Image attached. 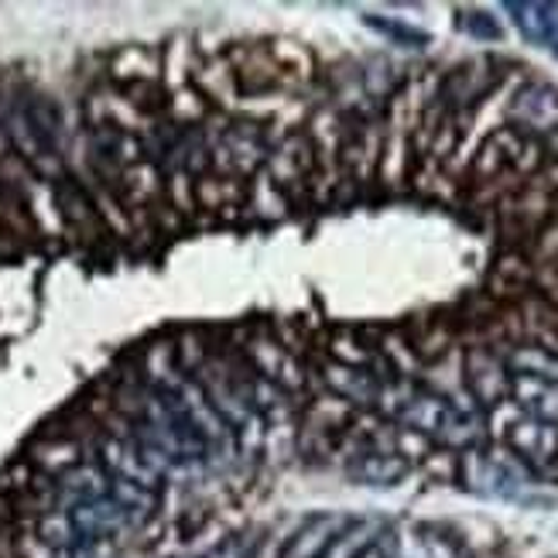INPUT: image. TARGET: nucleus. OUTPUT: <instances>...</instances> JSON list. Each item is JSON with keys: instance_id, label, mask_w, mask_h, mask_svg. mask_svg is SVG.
<instances>
[{"instance_id": "2eb2a0df", "label": "nucleus", "mask_w": 558, "mask_h": 558, "mask_svg": "<svg viewBox=\"0 0 558 558\" xmlns=\"http://www.w3.org/2000/svg\"><path fill=\"white\" fill-rule=\"evenodd\" d=\"M463 28H466L470 35H476V38H487V41L500 38V24H497L490 14H480V11H470V14L463 17Z\"/></svg>"}, {"instance_id": "4468645a", "label": "nucleus", "mask_w": 558, "mask_h": 558, "mask_svg": "<svg viewBox=\"0 0 558 558\" xmlns=\"http://www.w3.org/2000/svg\"><path fill=\"white\" fill-rule=\"evenodd\" d=\"M367 24H371V28H377V32H384V35L398 38V41H408V45H425L428 41L425 32H415V28H408V24H398V21H384V17H371L367 14Z\"/></svg>"}, {"instance_id": "6e6552de", "label": "nucleus", "mask_w": 558, "mask_h": 558, "mask_svg": "<svg viewBox=\"0 0 558 558\" xmlns=\"http://www.w3.org/2000/svg\"><path fill=\"white\" fill-rule=\"evenodd\" d=\"M511 395L518 398V408L524 411V415L558 428V384L511 377Z\"/></svg>"}, {"instance_id": "39448f33", "label": "nucleus", "mask_w": 558, "mask_h": 558, "mask_svg": "<svg viewBox=\"0 0 558 558\" xmlns=\"http://www.w3.org/2000/svg\"><path fill=\"white\" fill-rule=\"evenodd\" d=\"M466 384H470V395L483 408H497V404H504L507 395H511V374H507L504 360H497L490 350H473L470 353Z\"/></svg>"}, {"instance_id": "f03ea898", "label": "nucleus", "mask_w": 558, "mask_h": 558, "mask_svg": "<svg viewBox=\"0 0 558 558\" xmlns=\"http://www.w3.org/2000/svg\"><path fill=\"white\" fill-rule=\"evenodd\" d=\"M456 473L459 483L480 497H518L527 480V466L518 463L511 452H490L476 446L463 449Z\"/></svg>"}, {"instance_id": "dca6fc26", "label": "nucleus", "mask_w": 558, "mask_h": 558, "mask_svg": "<svg viewBox=\"0 0 558 558\" xmlns=\"http://www.w3.org/2000/svg\"><path fill=\"white\" fill-rule=\"evenodd\" d=\"M555 45H558V38H555Z\"/></svg>"}, {"instance_id": "9d476101", "label": "nucleus", "mask_w": 558, "mask_h": 558, "mask_svg": "<svg viewBox=\"0 0 558 558\" xmlns=\"http://www.w3.org/2000/svg\"><path fill=\"white\" fill-rule=\"evenodd\" d=\"M504 367L511 377H531V380H548L558 384V353L545 347H514L504 356Z\"/></svg>"}, {"instance_id": "ddd939ff", "label": "nucleus", "mask_w": 558, "mask_h": 558, "mask_svg": "<svg viewBox=\"0 0 558 558\" xmlns=\"http://www.w3.org/2000/svg\"><path fill=\"white\" fill-rule=\"evenodd\" d=\"M223 148L240 151L236 168H254V165H260V161H264V151H268V144H264V134H260L254 124H236V128H230V131H227Z\"/></svg>"}, {"instance_id": "1a4fd4ad", "label": "nucleus", "mask_w": 558, "mask_h": 558, "mask_svg": "<svg viewBox=\"0 0 558 558\" xmlns=\"http://www.w3.org/2000/svg\"><path fill=\"white\" fill-rule=\"evenodd\" d=\"M343 527H347V518H339V514H326V518L308 521V524L299 531V535L288 542L284 558H323L326 548L332 545V538H336Z\"/></svg>"}, {"instance_id": "20e7f679", "label": "nucleus", "mask_w": 558, "mask_h": 558, "mask_svg": "<svg viewBox=\"0 0 558 558\" xmlns=\"http://www.w3.org/2000/svg\"><path fill=\"white\" fill-rule=\"evenodd\" d=\"M511 117L518 120V131L551 134L558 128V89L548 83H527L511 104Z\"/></svg>"}, {"instance_id": "f8f14e48", "label": "nucleus", "mask_w": 558, "mask_h": 558, "mask_svg": "<svg viewBox=\"0 0 558 558\" xmlns=\"http://www.w3.org/2000/svg\"><path fill=\"white\" fill-rule=\"evenodd\" d=\"M384 535V524L380 521H347V527L339 531L332 538V545L326 548L323 558H360L367 548L377 545V538Z\"/></svg>"}, {"instance_id": "9b49d317", "label": "nucleus", "mask_w": 558, "mask_h": 558, "mask_svg": "<svg viewBox=\"0 0 558 558\" xmlns=\"http://www.w3.org/2000/svg\"><path fill=\"white\" fill-rule=\"evenodd\" d=\"M507 11L514 14L518 32L531 45H555L558 38V8L555 4H507Z\"/></svg>"}, {"instance_id": "7ed1b4c3", "label": "nucleus", "mask_w": 558, "mask_h": 558, "mask_svg": "<svg viewBox=\"0 0 558 558\" xmlns=\"http://www.w3.org/2000/svg\"><path fill=\"white\" fill-rule=\"evenodd\" d=\"M504 439L518 463L538 473H558V428L555 425L538 422L521 411V415L507 425Z\"/></svg>"}, {"instance_id": "f257e3e1", "label": "nucleus", "mask_w": 558, "mask_h": 558, "mask_svg": "<svg viewBox=\"0 0 558 558\" xmlns=\"http://www.w3.org/2000/svg\"><path fill=\"white\" fill-rule=\"evenodd\" d=\"M395 415L408 432L422 435V439H435L449 449H473L483 435V422L473 408L452 404L439 395H408Z\"/></svg>"}, {"instance_id": "423d86ee", "label": "nucleus", "mask_w": 558, "mask_h": 558, "mask_svg": "<svg viewBox=\"0 0 558 558\" xmlns=\"http://www.w3.org/2000/svg\"><path fill=\"white\" fill-rule=\"evenodd\" d=\"M347 473L356 483H363V487H395V483H401L411 473V463L395 449H363L353 456Z\"/></svg>"}, {"instance_id": "0eeeda50", "label": "nucleus", "mask_w": 558, "mask_h": 558, "mask_svg": "<svg viewBox=\"0 0 558 558\" xmlns=\"http://www.w3.org/2000/svg\"><path fill=\"white\" fill-rule=\"evenodd\" d=\"M326 384L339 398L356 401V404H374V401H380V391H384V384L371 371L356 367V363H329Z\"/></svg>"}]
</instances>
